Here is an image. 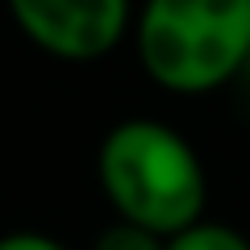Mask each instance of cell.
Here are the masks:
<instances>
[{
  "instance_id": "1",
  "label": "cell",
  "mask_w": 250,
  "mask_h": 250,
  "mask_svg": "<svg viewBox=\"0 0 250 250\" xmlns=\"http://www.w3.org/2000/svg\"><path fill=\"white\" fill-rule=\"evenodd\" d=\"M96 179L121 221H134L159 238H175L205 221V163L167 121H117L96 150Z\"/></svg>"
},
{
  "instance_id": "2",
  "label": "cell",
  "mask_w": 250,
  "mask_h": 250,
  "mask_svg": "<svg viewBox=\"0 0 250 250\" xmlns=\"http://www.w3.org/2000/svg\"><path fill=\"white\" fill-rule=\"evenodd\" d=\"M134 46L163 92H217L250 62V0H146L134 13Z\"/></svg>"
},
{
  "instance_id": "3",
  "label": "cell",
  "mask_w": 250,
  "mask_h": 250,
  "mask_svg": "<svg viewBox=\"0 0 250 250\" xmlns=\"http://www.w3.org/2000/svg\"><path fill=\"white\" fill-rule=\"evenodd\" d=\"M9 13L38 50L62 62H96L134 29L129 0H9Z\"/></svg>"
},
{
  "instance_id": "4",
  "label": "cell",
  "mask_w": 250,
  "mask_h": 250,
  "mask_svg": "<svg viewBox=\"0 0 250 250\" xmlns=\"http://www.w3.org/2000/svg\"><path fill=\"white\" fill-rule=\"evenodd\" d=\"M167 250H250V242L242 238L233 225L200 221V225H192V229L167 238Z\"/></svg>"
},
{
  "instance_id": "5",
  "label": "cell",
  "mask_w": 250,
  "mask_h": 250,
  "mask_svg": "<svg viewBox=\"0 0 250 250\" xmlns=\"http://www.w3.org/2000/svg\"><path fill=\"white\" fill-rule=\"evenodd\" d=\"M92 250H167V238H159V233H150V229H142V225L117 217L113 225H104V229L96 233Z\"/></svg>"
},
{
  "instance_id": "6",
  "label": "cell",
  "mask_w": 250,
  "mask_h": 250,
  "mask_svg": "<svg viewBox=\"0 0 250 250\" xmlns=\"http://www.w3.org/2000/svg\"><path fill=\"white\" fill-rule=\"evenodd\" d=\"M0 250H67V246L54 242L50 233H38V229H13L0 238Z\"/></svg>"
}]
</instances>
